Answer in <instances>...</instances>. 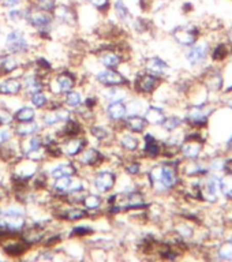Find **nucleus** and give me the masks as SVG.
Masks as SVG:
<instances>
[{
  "label": "nucleus",
  "instance_id": "1",
  "mask_svg": "<svg viewBox=\"0 0 232 262\" xmlns=\"http://www.w3.org/2000/svg\"><path fill=\"white\" fill-rule=\"evenodd\" d=\"M25 10H26V26L32 29L34 36L41 40L51 38L56 30V22H55L52 12L37 10L28 0L25 3Z\"/></svg>",
  "mask_w": 232,
  "mask_h": 262
},
{
  "label": "nucleus",
  "instance_id": "2",
  "mask_svg": "<svg viewBox=\"0 0 232 262\" xmlns=\"http://www.w3.org/2000/svg\"><path fill=\"white\" fill-rule=\"evenodd\" d=\"M34 33L26 32L20 26H11L4 37V52L16 56H26L33 51Z\"/></svg>",
  "mask_w": 232,
  "mask_h": 262
},
{
  "label": "nucleus",
  "instance_id": "3",
  "mask_svg": "<svg viewBox=\"0 0 232 262\" xmlns=\"http://www.w3.org/2000/svg\"><path fill=\"white\" fill-rule=\"evenodd\" d=\"M77 74L71 70H59L49 74L47 77V92L51 97L61 98L67 92L75 89L78 86Z\"/></svg>",
  "mask_w": 232,
  "mask_h": 262
},
{
  "label": "nucleus",
  "instance_id": "4",
  "mask_svg": "<svg viewBox=\"0 0 232 262\" xmlns=\"http://www.w3.org/2000/svg\"><path fill=\"white\" fill-rule=\"evenodd\" d=\"M18 142H19L20 157L33 160V161L41 164L48 161V156H47L44 146V133L34 134L28 138L18 139Z\"/></svg>",
  "mask_w": 232,
  "mask_h": 262
},
{
  "label": "nucleus",
  "instance_id": "5",
  "mask_svg": "<svg viewBox=\"0 0 232 262\" xmlns=\"http://www.w3.org/2000/svg\"><path fill=\"white\" fill-rule=\"evenodd\" d=\"M73 116V110H70L61 104L59 106H49V108L40 111L38 120L44 127V130H55L56 127L70 120Z\"/></svg>",
  "mask_w": 232,
  "mask_h": 262
},
{
  "label": "nucleus",
  "instance_id": "6",
  "mask_svg": "<svg viewBox=\"0 0 232 262\" xmlns=\"http://www.w3.org/2000/svg\"><path fill=\"white\" fill-rule=\"evenodd\" d=\"M106 160V155L102 153L101 149L93 145H88V146L81 151V155L75 159V163L81 169V173H88L89 175L93 171H96L97 168H100ZM88 175V176H89Z\"/></svg>",
  "mask_w": 232,
  "mask_h": 262
},
{
  "label": "nucleus",
  "instance_id": "7",
  "mask_svg": "<svg viewBox=\"0 0 232 262\" xmlns=\"http://www.w3.org/2000/svg\"><path fill=\"white\" fill-rule=\"evenodd\" d=\"M89 179L90 190L98 192V194H108L115 188L118 176L112 169H104V168H97L88 176Z\"/></svg>",
  "mask_w": 232,
  "mask_h": 262
},
{
  "label": "nucleus",
  "instance_id": "8",
  "mask_svg": "<svg viewBox=\"0 0 232 262\" xmlns=\"http://www.w3.org/2000/svg\"><path fill=\"white\" fill-rule=\"evenodd\" d=\"M52 14L56 22V28L74 29L79 25V8L71 3L59 2Z\"/></svg>",
  "mask_w": 232,
  "mask_h": 262
},
{
  "label": "nucleus",
  "instance_id": "9",
  "mask_svg": "<svg viewBox=\"0 0 232 262\" xmlns=\"http://www.w3.org/2000/svg\"><path fill=\"white\" fill-rule=\"evenodd\" d=\"M149 180L156 191H165L175 184V171L170 165H156L149 171Z\"/></svg>",
  "mask_w": 232,
  "mask_h": 262
},
{
  "label": "nucleus",
  "instance_id": "10",
  "mask_svg": "<svg viewBox=\"0 0 232 262\" xmlns=\"http://www.w3.org/2000/svg\"><path fill=\"white\" fill-rule=\"evenodd\" d=\"M20 78L24 83V97L36 92L47 90V77L33 69L32 66H28L20 71Z\"/></svg>",
  "mask_w": 232,
  "mask_h": 262
},
{
  "label": "nucleus",
  "instance_id": "11",
  "mask_svg": "<svg viewBox=\"0 0 232 262\" xmlns=\"http://www.w3.org/2000/svg\"><path fill=\"white\" fill-rule=\"evenodd\" d=\"M44 165V169L48 173L49 179H57V178H63V176H77L81 173V169L75 163V160L70 159H57L52 164Z\"/></svg>",
  "mask_w": 232,
  "mask_h": 262
},
{
  "label": "nucleus",
  "instance_id": "12",
  "mask_svg": "<svg viewBox=\"0 0 232 262\" xmlns=\"http://www.w3.org/2000/svg\"><path fill=\"white\" fill-rule=\"evenodd\" d=\"M89 137L88 134L75 135V137H69V138L60 139V150L65 159L75 160L81 151L89 145Z\"/></svg>",
  "mask_w": 232,
  "mask_h": 262
},
{
  "label": "nucleus",
  "instance_id": "13",
  "mask_svg": "<svg viewBox=\"0 0 232 262\" xmlns=\"http://www.w3.org/2000/svg\"><path fill=\"white\" fill-rule=\"evenodd\" d=\"M92 79L97 85L102 86V88H111V86H124L129 83L127 78L123 75L122 73H119L116 69H104L96 71Z\"/></svg>",
  "mask_w": 232,
  "mask_h": 262
},
{
  "label": "nucleus",
  "instance_id": "14",
  "mask_svg": "<svg viewBox=\"0 0 232 262\" xmlns=\"http://www.w3.org/2000/svg\"><path fill=\"white\" fill-rule=\"evenodd\" d=\"M24 96V83L19 74L0 78V97H19Z\"/></svg>",
  "mask_w": 232,
  "mask_h": 262
},
{
  "label": "nucleus",
  "instance_id": "15",
  "mask_svg": "<svg viewBox=\"0 0 232 262\" xmlns=\"http://www.w3.org/2000/svg\"><path fill=\"white\" fill-rule=\"evenodd\" d=\"M20 59L22 57L12 55V53H2L0 55V78L12 75V74H19L25 69L24 61Z\"/></svg>",
  "mask_w": 232,
  "mask_h": 262
},
{
  "label": "nucleus",
  "instance_id": "16",
  "mask_svg": "<svg viewBox=\"0 0 232 262\" xmlns=\"http://www.w3.org/2000/svg\"><path fill=\"white\" fill-rule=\"evenodd\" d=\"M101 111L107 120L111 123L123 122L127 116L126 102H106Z\"/></svg>",
  "mask_w": 232,
  "mask_h": 262
},
{
  "label": "nucleus",
  "instance_id": "17",
  "mask_svg": "<svg viewBox=\"0 0 232 262\" xmlns=\"http://www.w3.org/2000/svg\"><path fill=\"white\" fill-rule=\"evenodd\" d=\"M12 131H14V137L16 139H24L28 137H32L34 134H40L44 131V127L40 123L38 119L28 123H14L12 124Z\"/></svg>",
  "mask_w": 232,
  "mask_h": 262
},
{
  "label": "nucleus",
  "instance_id": "18",
  "mask_svg": "<svg viewBox=\"0 0 232 262\" xmlns=\"http://www.w3.org/2000/svg\"><path fill=\"white\" fill-rule=\"evenodd\" d=\"M98 64L104 69H118L122 64V55H119L115 49L100 48L96 53Z\"/></svg>",
  "mask_w": 232,
  "mask_h": 262
},
{
  "label": "nucleus",
  "instance_id": "19",
  "mask_svg": "<svg viewBox=\"0 0 232 262\" xmlns=\"http://www.w3.org/2000/svg\"><path fill=\"white\" fill-rule=\"evenodd\" d=\"M86 134L89 139H94L97 143H104L111 138V128L102 123H97L96 120L86 126Z\"/></svg>",
  "mask_w": 232,
  "mask_h": 262
},
{
  "label": "nucleus",
  "instance_id": "20",
  "mask_svg": "<svg viewBox=\"0 0 232 262\" xmlns=\"http://www.w3.org/2000/svg\"><path fill=\"white\" fill-rule=\"evenodd\" d=\"M40 111L36 110L34 106H32L29 102L26 104H20L18 108L12 111V118H14V123H28L33 122L38 119Z\"/></svg>",
  "mask_w": 232,
  "mask_h": 262
},
{
  "label": "nucleus",
  "instance_id": "21",
  "mask_svg": "<svg viewBox=\"0 0 232 262\" xmlns=\"http://www.w3.org/2000/svg\"><path fill=\"white\" fill-rule=\"evenodd\" d=\"M100 100L106 102H126L127 92L122 86H111V88H101L98 93Z\"/></svg>",
  "mask_w": 232,
  "mask_h": 262
},
{
  "label": "nucleus",
  "instance_id": "22",
  "mask_svg": "<svg viewBox=\"0 0 232 262\" xmlns=\"http://www.w3.org/2000/svg\"><path fill=\"white\" fill-rule=\"evenodd\" d=\"M102 205H104V196H102V194H98V192L93 191V190H89V192L86 194L83 201H82V206L89 212L90 219H93L94 214H97L101 210Z\"/></svg>",
  "mask_w": 232,
  "mask_h": 262
},
{
  "label": "nucleus",
  "instance_id": "23",
  "mask_svg": "<svg viewBox=\"0 0 232 262\" xmlns=\"http://www.w3.org/2000/svg\"><path fill=\"white\" fill-rule=\"evenodd\" d=\"M112 11H114L115 16L119 22H122L124 25H131L134 20L133 12H131L130 7L127 6L124 0H112Z\"/></svg>",
  "mask_w": 232,
  "mask_h": 262
},
{
  "label": "nucleus",
  "instance_id": "24",
  "mask_svg": "<svg viewBox=\"0 0 232 262\" xmlns=\"http://www.w3.org/2000/svg\"><path fill=\"white\" fill-rule=\"evenodd\" d=\"M219 188H220V179L215 175H210L204 180V183L201 186V194L205 200L215 202L217 200V190Z\"/></svg>",
  "mask_w": 232,
  "mask_h": 262
},
{
  "label": "nucleus",
  "instance_id": "25",
  "mask_svg": "<svg viewBox=\"0 0 232 262\" xmlns=\"http://www.w3.org/2000/svg\"><path fill=\"white\" fill-rule=\"evenodd\" d=\"M157 81H159V79H157V77L153 75V74H141V75H138V77L135 78L134 86L135 89L139 90L141 93H151V92L155 90L156 85H157Z\"/></svg>",
  "mask_w": 232,
  "mask_h": 262
},
{
  "label": "nucleus",
  "instance_id": "26",
  "mask_svg": "<svg viewBox=\"0 0 232 262\" xmlns=\"http://www.w3.org/2000/svg\"><path fill=\"white\" fill-rule=\"evenodd\" d=\"M175 40L182 45H193L196 42L197 32L190 26H180L172 32Z\"/></svg>",
  "mask_w": 232,
  "mask_h": 262
},
{
  "label": "nucleus",
  "instance_id": "27",
  "mask_svg": "<svg viewBox=\"0 0 232 262\" xmlns=\"http://www.w3.org/2000/svg\"><path fill=\"white\" fill-rule=\"evenodd\" d=\"M83 98H85L83 90L75 88V89L67 92L61 97V102H63V105H66L70 110H75V108H78V106H81L83 104Z\"/></svg>",
  "mask_w": 232,
  "mask_h": 262
},
{
  "label": "nucleus",
  "instance_id": "28",
  "mask_svg": "<svg viewBox=\"0 0 232 262\" xmlns=\"http://www.w3.org/2000/svg\"><path fill=\"white\" fill-rule=\"evenodd\" d=\"M26 100L32 106H34L36 110L43 111L45 108H48L49 102L52 100V97L49 96V93L47 90H41V92H36V93H32L26 96Z\"/></svg>",
  "mask_w": 232,
  "mask_h": 262
},
{
  "label": "nucleus",
  "instance_id": "29",
  "mask_svg": "<svg viewBox=\"0 0 232 262\" xmlns=\"http://www.w3.org/2000/svg\"><path fill=\"white\" fill-rule=\"evenodd\" d=\"M123 123H124L127 130L131 131V133H137V134L142 133L147 124L145 118L139 116V115H127L126 119L123 120Z\"/></svg>",
  "mask_w": 232,
  "mask_h": 262
},
{
  "label": "nucleus",
  "instance_id": "30",
  "mask_svg": "<svg viewBox=\"0 0 232 262\" xmlns=\"http://www.w3.org/2000/svg\"><path fill=\"white\" fill-rule=\"evenodd\" d=\"M143 118L146 120L147 124H153V126H161L165 120V115H164L163 110L161 108H157V106H149L146 111H145V115Z\"/></svg>",
  "mask_w": 232,
  "mask_h": 262
},
{
  "label": "nucleus",
  "instance_id": "31",
  "mask_svg": "<svg viewBox=\"0 0 232 262\" xmlns=\"http://www.w3.org/2000/svg\"><path fill=\"white\" fill-rule=\"evenodd\" d=\"M94 233V228L88 224H77L71 227L69 231L67 237L69 239H82V237H89Z\"/></svg>",
  "mask_w": 232,
  "mask_h": 262
},
{
  "label": "nucleus",
  "instance_id": "32",
  "mask_svg": "<svg viewBox=\"0 0 232 262\" xmlns=\"http://www.w3.org/2000/svg\"><path fill=\"white\" fill-rule=\"evenodd\" d=\"M210 112H212V110L208 108V106H193V108H190V111H188L187 119L193 123H204L205 120L208 119Z\"/></svg>",
  "mask_w": 232,
  "mask_h": 262
},
{
  "label": "nucleus",
  "instance_id": "33",
  "mask_svg": "<svg viewBox=\"0 0 232 262\" xmlns=\"http://www.w3.org/2000/svg\"><path fill=\"white\" fill-rule=\"evenodd\" d=\"M145 69H146L147 73L153 74V75H161L167 71L168 66L167 63L159 57H151L145 61Z\"/></svg>",
  "mask_w": 232,
  "mask_h": 262
},
{
  "label": "nucleus",
  "instance_id": "34",
  "mask_svg": "<svg viewBox=\"0 0 232 262\" xmlns=\"http://www.w3.org/2000/svg\"><path fill=\"white\" fill-rule=\"evenodd\" d=\"M206 44H197V45H193L192 48L188 49L187 52V60L192 63V64H198L200 61L204 60L205 55H206Z\"/></svg>",
  "mask_w": 232,
  "mask_h": 262
},
{
  "label": "nucleus",
  "instance_id": "35",
  "mask_svg": "<svg viewBox=\"0 0 232 262\" xmlns=\"http://www.w3.org/2000/svg\"><path fill=\"white\" fill-rule=\"evenodd\" d=\"M201 149H202V145L200 141H187L182 146V153L187 159H197L200 156Z\"/></svg>",
  "mask_w": 232,
  "mask_h": 262
},
{
  "label": "nucleus",
  "instance_id": "36",
  "mask_svg": "<svg viewBox=\"0 0 232 262\" xmlns=\"http://www.w3.org/2000/svg\"><path fill=\"white\" fill-rule=\"evenodd\" d=\"M119 145L124 149V150L134 151L138 149L139 141L137 137H134L133 134H122L120 138H119Z\"/></svg>",
  "mask_w": 232,
  "mask_h": 262
},
{
  "label": "nucleus",
  "instance_id": "37",
  "mask_svg": "<svg viewBox=\"0 0 232 262\" xmlns=\"http://www.w3.org/2000/svg\"><path fill=\"white\" fill-rule=\"evenodd\" d=\"M83 3L94 8L98 14H107L112 7V0H83Z\"/></svg>",
  "mask_w": 232,
  "mask_h": 262
},
{
  "label": "nucleus",
  "instance_id": "38",
  "mask_svg": "<svg viewBox=\"0 0 232 262\" xmlns=\"http://www.w3.org/2000/svg\"><path fill=\"white\" fill-rule=\"evenodd\" d=\"M143 151L147 156H152V157H155V156H157L160 153V145L153 135L147 134L145 137V149H143Z\"/></svg>",
  "mask_w": 232,
  "mask_h": 262
},
{
  "label": "nucleus",
  "instance_id": "39",
  "mask_svg": "<svg viewBox=\"0 0 232 262\" xmlns=\"http://www.w3.org/2000/svg\"><path fill=\"white\" fill-rule=\"evenodd\" d=\"M30 3L33 4V7L41 11L53 12L55 8L59 4V0H30Z\"/></svg>",
  "mask_w": 232,
  "mask_h": 262
},
{
  "label": "nucleus",
  "instance_id": "40",
  "mask_svg": "<svg viewBox=\"0 0 232 262\" xmlns=\"http://www.w3.org/2000/svg\"><path fill=\"white\" fill-rule=\"evenodd\" d=\"M14 118H12V111L0 102V127L12 126Z\"/></svg>",
  "mask_w": 232,
  "mask_h": 262
},
{
  "label": "nucleus",
  "instance_id": "41",
  "mask_svg": "<svg viewBox=\"0 0 232 262\" xmlns=\"http://www.w3.org/2000/svg\"><path fill=\"white\" fill-rule=\"evenodd\" d=\"M14 138L15 137H14V131H12L11 126L0 127V146H3V145L12 141Z\"/></svg>",
  "mask_w": 232,
  "mask_h": 262
},
{
  "label": "nucleus",
  "instance_id": "42",
  "mask_svg": "<svg viewBox=\"0 0 232 262\" xmlns=\"http://www.w3.org/2000/svg\"><path fill=\"white\" fill-rule=\"evenodd\" d=\"M220 188L225 196L232 198V175L225 176V178L220 179Z\"/></svg>",
  "mask_w": 232,
  "mask_h": 262
},
{
  "label": "nucleus",
  "instance_id": "43",
  "mask_svg": "<svg viewBox=\"0 0 232 262\" xmlns=\"http://www.w3.org/2000/svg\"><path fill=\"white\" fill-rule=\"evenodd\" d=\"M219 255L223 259H232V241L224 242L219 249Z\"/></svg>",
  "mask_w": 232,
  "mask_h": 262
},
{
  "label": "nucleus",
  "instance_id": "44",
  "mask_svg": "<svg viewBox=\"0 0 232 262\" xmlns=\"http://www.w3.org/2000/svg\"><path fill=\"white\" fill-rule=\"evenodd\" d=\"M180 124H182V120H180L179 118H165V120H164V123L161 126H163L165 130L172 131L175 130L176 127H179Z\"/></svg>",
  "mask_w": 232,
  "mask_h": 262
},
{
  "label": "nucleus",
  "instance_id": "45",
  "mask_svg": "<svg viewBox=\"0 0 232 262\" xmlns=\"http://www.w3.org/2000/svg\"><path fill=\"white\" fill-rule=\"evenodd\" d=\"M25 3H26V0H0V7L2 10H6V8L20 7Z\"/></svg>",
  "mask_w": 232,
  "mask_h": 262
},
{
  "label": "nucleus",
  "instance_id": "46",
  "mask_svg": "<svg viewBox=\"0 0 232 262\" xmlns=\"http://www.w3.org/2000/svg\"><path fill=\"white\" fill-rule=\"evenodd\" d=\"M141 169V164L139 163H129L126 165V172L129 175H137Z\"/></svg>",
  "mask_w": 232,
  "mask_h": 262
},
{
  "label": "nucleus",
  "instance_id": "47",
  "mask_svg": "<svg viewBox=\"0 0 232 262\" xmlns=\"http://www.w3.org/2000/svg\"><path fill=\"white\" fill-rule=\"evenodd\" d=\"M228 175H232V159L231 160H227L224 163V168H223Z\"/></svg>",
  "mask_w": 232,
  "mask_h": 262
},
{
  "label": "nucleus",
  "instance_id": "48",
  "mask_svg": "<svg viewBox=\"0 0 232 262\" xmlns=\"http://www.w3.org/2000/svg\"><path fill=\"white\" fill-rule=\"evenodd\" d=\"M229 147H231V150H232V139L229 141Z\"/></svg>",
  "mask_w": 232,
  "mask_h": 262
},
{
  "label": "nucleus",
  "instance_id": "49",
  "mask_svg": "<svg viewBox=\"0 0 232 262\" xmlns=\"http://www.w3.org/2000/svg\"><path fill=\"white\" fill-rule=\"evenodd\" d=\"M229 37H231V41H232V33H231V36H229Z\"/></svg>",
  "mask_w": 232,
  "mask_h": 262
},
{
  "label": "nucleus",
  "instance_id": "50",
  "mask_svg": "<svg viewBox=\"0 0 232 262\" xmlns=\"http://www.w3.org/2000/svg\"><path fill=\"white\" fill-rule=\"evenodd\" d=\"M229 105H231V108H232V102H231V104H229Z\"/></svg>",
  "mask_w": 232,
  "mask_h": 262
},
{
  "label": "nucleus",
  "instance_id": "51",
  "mask_svg": "<svg viewBox=\"0 0 232 262\" xmlns=\"http://www.w3.org/2000/svg\"><path fill=\"white\" fill-rule=\"evenodd\" d=\"M28 2H30V0H28Z\"/></svg>",
  "mask_w": 232,
  "mask_h": 262
},
{
  "label": "nucleus",
  "instance_id": "52",
  "mask_svg": "<svg viewBox=\"0 0 232 262\" xmlns=\"http://www.w3.org/2000/svg\"><path fill=\"white\" fill-rule=\"evenodd\" d=\"M0 10H2V7H0Z\"/></svg>",
  "mask_w": 232,
  "mask_h": 262
}]
</instances>
